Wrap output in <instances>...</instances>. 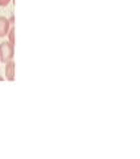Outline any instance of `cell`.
<instances>
[{"label":"cell","instance_id":"cell-1","mask_svg":"<svg viewBox=\"0 0 140 159\" xmlns=\"http://www.w3.org/2000/svg\"><path fill=\"white\" fill-rule=\"evenodd\" d=\"M15 45H12L9 41H4L0 44V61L2 62H8L13 58L15 53Z\"/></svg>","mask_w":140,"mask_h":159},{"label":"cell","instance_id":"cell-2","mask_svg":"<svg viewBox=\"0 0 140 159\" xmlns=\"http://www.w3.org/2000/svg\"><path fill=\"white\" fill-rule=\"evenodd\" d=\"M9 28H11V24H9L8 19L4 16H0V37L7 36Z\"/></svg>","mask_w":140,"mask_h":159},{"label":"cell","instance_id":"cell-3","mask_svg":"<svg viewBox=\"0 0 140 159\" xmlns=\"http://www.w3.org/2000/svg\"><path fill=\"white\" fill-rule=\"evenodd\" d=\"M15 69H16V66H15V62L12 60L6 62V78L8 81H13L15 80Z\"/></svg>","mask_w":140,"mask_h":159},{"label":"cell","instance_id":"cell-5","mask_svg":"<svg viewBox=\"0 0 140 159\" xmlns=\"http://www.w3.org/2000/svg\"><path fill=\"white\" fill-rule=\"evenodd\" d=\"M11 3V0H0V7H7Z\"/></svg>","mask_w":140,"mask_h":159},{"label":"cell","instance_id":"cell-4","mask_svg":"<svg viewBox=\"0 0 140 159\" xmlns=\"http://www.w3.org/2000/svg\"><path fill=\"white\" fill-rule=\"evenodd\" d=\"M8 41L12 44V45H15V27L11 25V28H9V31H8Z\"/></svg>","mask_w":140,"mask_h":159},{"label":"cell","instance_id":"cell-6","mask_svg":"<svg viewBox=\"0 0 140 159\" xmlns=\"http://www.w3.org/2000/svg\"><path fill=\"white\" fill-rule=\"evenodd\" d=\"M8 21H9V24H11V25H15V16H11L8 19Z\"/></svg>","mask_w":140,"mask_h":159}]
</instances>
